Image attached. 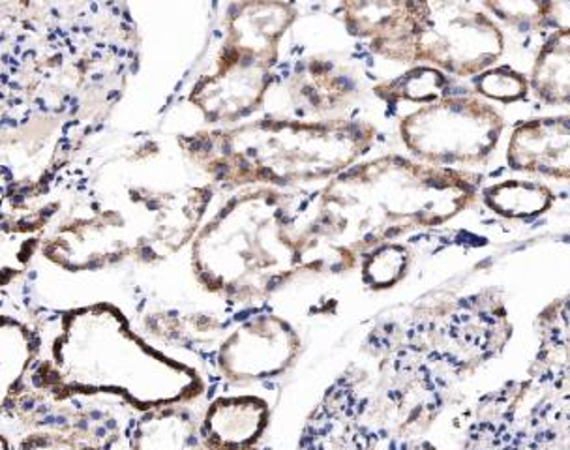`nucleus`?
Here are the masks:
<instances>
[{
  "label": "nucleus",
  "instance_id": "obj_26",
  "mask_svg": "<svg viewBox=\"0 0 570 450\" xmlns=\"http://www.w3.org/2000/svg\"><path fill=\"white\" fill-rule=\"evenodd\" d=\"M298 450H361L350 428L323 403H317L304 424Z\"/></svg>",
  "mask_w": 570,
  "mask_h": 450
},
{
  "label": "nucleus",
  "instance_id": "obj_12",
  "mask_svg": "<svg viewBox=\"0 0 570 450\" xmlns=\"http://www.w3.org/2000/svg\"><path fill=\"white\" fill-rule=\"evenodd\" d=\"M303 351L297 329L267 306L237 315L216 345L205 373L208 394L222 389H246L278 380Z\"/></svg>",
  "mask_w": 570,
  "mask_h": 450
},
{
  "label": "nucleus",
  "instance_id": "obj_9",
  "mask_svg": "<svg viewBox=\"0 0 570 450\" xmlns=\"http://www.w3.org/2000/svg\"><path fill=\"white\" fill-rule=\"evenodd\" d=\"M131 411L106 398L53 400L30 392L0 419L12 450H122Z\"/></svg>",
  "mask_w": 570,
  "mask_h": 450
},
{
  "label": "nucleus",
  "instance_id": "obj_10",
  "mask_svg": "<svg viewBox=\"0 0 570 450\" xmlns=\"http://www.w3.org/2000/svg\"><path fill=\"white\" fill-rule=\"evenodd\" d=\"M505 130L501 113L475 95H446L400 120V137L430 166H476L493 155Z\"/></svg>",
  "mask_w": 570,
  "mask_h": 450
},
{
  "label": "nucleus",
  "instance_id": "obj_19",
  "mask_svg": "<svg viewBox=\"0 0 570 450\" xmlns=\"http://www.w3.org/2000/svg\"><path fill=\"white\" fill-rule=\"evenodd\" d=\"M122 450H203L199 411L194 405H166L131 413Z\"/></svg>",
  "mask_w": 570,
  "mask_h": 450
},
{
  "label": "nucleus",
  "instance_id": "obj_28",
  "mask_svg": "<svg viewBox=\"0 0 570 450\" xmlns=\"http://www.w3.org/2000/svg\"><path fill=\"white\" fill-rule=\"evenodd\" d=\"M475 89L488 100L512 104L523 100L529 92L528 78L511 66H495L475 78Z\"/></svg>",
  "mask_w": 570,
  "mask_h": 450
},
{
  "label": "nucleus",
  "instance_id": "obj_8",
  "mask_svg": "<svg viewBox=\"0 0 570 450\" xmlns=\"http://www.w3.org/2000/svg\"><path fill=\"white\" fill-rule=\"evenodd\" d=\"M297 18V7L289 2L227 4L207 68L197 74L185 96L205 128L238 125L265 106L279 43Z\"/></svg>",
  "mask_w": 570,
  "mask_h": 450
},
{
  "label": "nucleus",
  "instance_id": "obj_25",
  "mask_svg": "<svg viewBox=\"0 0 570 450\" xmlns=\"http://www.w3.org/2000/svg\"><path fill=\"white\" fill-rule=\"evenodd\" d=\"M484 10L520 30L569 29V2H482Z\"/></svg>",
  "mask_w": 570,
  "mask_h": 450
},
{
  "label": "nucleus",
  "instance_id": "obj_14",
  "mask_svg": "<svg viewBox=\"0 0 570 450\" xmlns=\"http://www.w3.org/2000/svg\"><path fill=\"white\" fill-rule=\"evenodd\" d=\"M38 291L0 304V419L29 397L30 373L42 351Z\"/></svg>",
  "mask_w": 570,
  "mask_h": 450
},
{
  "label": "nucleus",
  "instance_id": "obj_29",
  "mask_svg": "<svg viewBox=\"0 0 570 450\" xmlns=\"http://www.w3.org/2000/svg\"><path fill=\"white\" fill-rule=\"evenodd\" d=\"M0 450H12V438L0 428Z\"/></svg>",
  "mask_w": 570,
  "mask_h": 450
},
{
  "label": "nucleus",
  "instance_id": "obj_21",
  "mask_svg": "<svg viewBox=\"0 0 570 450\" xmlns=\"http://www.w3.org/2000/svg\"><path fill=\"white\" fill-rule=\"evenodd\" d=\"M529 89L548 106H567L570 98V30H553L534 59Z\"/></svg>",
  "mask_w": 570,
  "mask_h": 450
},
{
  "label": "nucleus",
  "instance_id": "obj_24",
  "mask_svg": "<svg viewBox=\"0 0 570 450\" xmlns=\"http://www.w3.org/2000/svg\"><path fill=\"white\" fill-rule=\"evenodd\" d=\"M374 92L389 106H396L400 101H413V104L426 106L440 100L443 96L451 95V79L432 66H416L399 78L377 85Z\"/></svg>",
  "mask_w": 570,
  "mask_h": 450
},
{
  "label": "nucleus",
  "instance_id": "obj_7",
  "mask_svg": "<svg viewBox=\"0 0 570 450\" xmlns=\"http://www.w3.org/2000/svg\"><path fill=\"white\" fill-rule=\"evenodd\" d=\"M368 361L353 362L321 400L361 450H438L426 438L452 381L428 361L407 326L370 336Z\"/></svg>",
  "mask_w": 570,
  "mask_h": 450
},
{
  "label": "nucleus",
  "instance_id": "obj_20",
  "mask_svg": "<svg viewBox=\"0 0 570 450\" xmlns=\"http://www.w3.org/2000/svg\"><path fill=\"white\" fill-rule=\"evenodd\" d=\"M541 350L531 375L569 391V321L567 301H556L541 315Z\"/></svg>",
  "mask_w": 570,
  "mask_h": 450
},
{
  "label": "nucleus",
  "instance_id": "obj_11",
  "mask_svg": "<svg viewBox=\"0 0 570 450\" xmlns=\"http://www.w3.org/2000/svg\"><path fill=\"white\" fill-rule=\"evenodd\" d=\"M405 326L428 361L452 383L492 361L512 336L509 312L495 291L458 299L441 320L424 317Z\"/></svg>",
  "mask_w": 570,
  "mask_h": 450
},
{
  "label": "nucleus",
  "instance_id": "obj_13",
  "mask_svg": "<svg viewBox=\"0 0 570 450\" xmlns=\"http://www.w3.org/2000/svg\"><path fill=\"white\" fill-rule=\"evenodd\" d=\"M505 53V36L481 4L422 2L416 59L435 70L473 78Z\"/></svg>",
  "mask_w": 570,
  "mask_h": 450
},
{
  "label": "nucleus",
  "instance_id": "obj_23",
  "mask_svg": "<svg viewBox=\"0 0 570 450\" xmlns=\"http://www.w3.org/2000/svg\"><path fill=\"white\" fill-rule=\"evenodd\" d=\"M482 202L499 216L511 219H533L552 207L553 192L531 180H503L482 190Z\"/></svg>",
  "mask_w": 570,
  "mask_h": 450
},
{
  "label": "nucleus",
  "instance_id": "obj_27",
  "mask_svg": "<svg viewBox=\"0 0 570 450\" xmlns=\"http://www.w3.org/2000/svg\"><path fill=\"white\" fill-rule=\"evenodd\" d=\"M363 280L370 287H392L407 273V250L402 244L385 243L363 257Z\"/></svg>",
  "mask_w": 570,
  "mask_h": 450
},
{
  "label": "nucleus",
  "instance_id": "obj_5",
  "mask_svg": "<svg viewBox=\"0 0 570 450\" xmlns=\"http://www.w3.org/2000/svg\"><path fill=\"white\" fill-rule=\"evenodd\" d=\"M188 244V271L213 309L243 314L308 271L306 211L292 194L257 186L220 194Z\"/></svg>",
  "mask_w": 570,
  "mask_h": 450
},
{
  "label": "nucleus",
  "instance_id": "obj_1",
  "mask_svg": "<svg viewBox=\"0 0 570 450\" xmlns=\"http://www.w3.org/2000/svg\"><path fill=\"white\" fill-rule=\"evenodd\" d=\"M141 57L126 2H0V202L53 197L114 126Z\"/></svg>",
  "mask_w": 570,
  "mask_h": 450
},
{
  "label": "nucleus",
  "instance_id": "obj_3",
  "mask_svg": "<svg viewBox=\"0 0 570 450\" xmlns=\"http://www.w3.org/2000/svg\"><path fill=\"white\" fill-rule=\"evenodd\" d=\"M42 351L30 373L36 394L106 398L142 413L196 405L207 397L202 366L158 350L137 331L120 299L48 304L40 299Z\"/></svg>",
  "mask_w": 570,
  "mask_h": 450
},
{
  "label": "nucleus",
  "instance_id": "obj_22",
  "mask_svg": "<svg viewBox=\"0 0 570 450\" xmlns=\"http://www.w3.org/2000/svg\"><path fill=\"white\" fill-rule=\"evenodd\" d=\"M42 235L0 229V304L36 291V257Z\"/></svg>",
  "mask_w": 570,
  "mask_h": 450
},
{
  "label": "nucleus",
  "instance_id": "obj_2",
  "mask_svg": "<svg viewBox=\"0 0 570 450\" xmlns=\"http://www.w3.org/2000/svg\"><path fill=\"white\" fill-rule=\"evenodd\" d=\"M218 196L173 137L109 126L60 178L36 278H139L188 248Z\"/></svg>",
  "mask_w": 570,
  "mask_h": 450
},
{
  "label": "nucleus",
  "instance_id": "obj_16",
  "mask_svg": "<svg viewBox=\"0 0 570 450\" xmlns=\"http://www.w3.org/2000/svg\"><path fill=\"white\" fill-rule=\"evenodd\" d=\"M358 90V79L351 68L321 55L298 60L285 79V95L295 119H338Z\"/></svg>",
  "mask_w": 570,
  "mask_h": 450
},
{
  "label": "nucleus",
  "instance_id": "obj_15",
  "mask_svg": "<svg viewBox=\"0 0 570 450\" xmlns=\"http://www.w3.org/2000/svg\"><path fill=\"white\" fill-rule=\"evenodd\" d=\"M422 2L372 0L344 2L338 16L356 40H363L372 53L400 65H416V40Z\"/></svg>",
  "mask_w": 570,
  "mask_h": 450
},
{
  "label": "nucleus",
  "instance_id": "obj_6",
  "mask_svg": "<svg viewBox=\"0 0 570 450\" xmlns=\"http://www.w3.org/2000/svg\"><path fill=\"white\" fill-rule=\"evenodd\" d=\"M180 155L218 194L331 180L377 139L368 120H304L267 115L224 128L173 136Z\"/></svg>",
  "mask_w": 570,
  "mask_h": 450
},
{
  "label": "nucleus",
  "instance_id": "obj_17",
  "mask_svg": "<svg viewBox=\"0 0 570 450\" xmlns=\"http://www.w3.org/2000/svg\"><path fill=\"white\" fill-rule=\"evenodd\" d=\"M199 413L203 450H259L271 427V403L249 392H213Z\"/></svg>",
  "mask_w": 570,
  "mask_h": 450
},
{
  "label": "nucleus",
  "instance_id": "obj_18",
  "mask_svg": "<svg viewBox=\"0 0 570 450\" xmlns=\"http://www.w3.org/2000/svg\"><path fill=\"white\" fill-rule=\"evenodd\" d=\"M507 160L514 172L567 183L570 177L569 115L542 117L518 125L507 147Z\"/></svg>",
  "mask_w": 570,
  "mask_h": 450
},
{
  "label": "nucleus",
  "instance_id": "obj_4",
  "mask_svg": "<svg viewBox=\"0 0 570 450\" xmlns=\"http://www.w3.org/2000/svg\"><path fill=\"white\" fill-rule=\"evenodd\" d=\"M481 177L386 155L331 178L306 213L308 271L347 268L405 233L446 224L481 197Z\"/></svg>",
  "mask_w": 570,
  "mask_h": 450
}]
</instances>
